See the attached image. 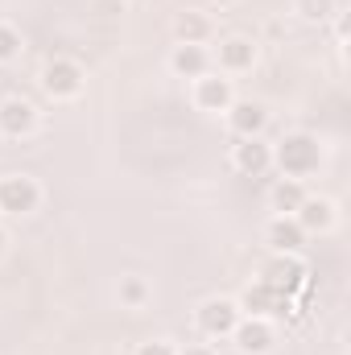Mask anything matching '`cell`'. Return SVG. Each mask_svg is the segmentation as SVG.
<instances>
[{"mask_svg": "<svg viewBox=\"0 0 351 355\" xmlns=\"http://www.w3.org/2000/svg\"><path fill=\"white\" fill-rule=\"evenodd\" d=\"M327 162V149L314 132H285L277 145H273V170H281V178H314Z\"/></svg>", "mask_w": 351, "mask_h": 355, "instance_id": "cell-1", "label": "cell"}, {"mask_svg": "<svg viewBox=\"0 0 351 355\" xmlns=\"http://www.w3.org/2000/svg\"><path fill=\"white\" fill-rule=\"evenodd\" d=\"M37 83H42V91H46L54 103H71V99H79L83 87H87V71H83L75 58H50V62L42 67Z\"/></svg>", "mask_w": 351, "mask_h": 355, "instance_id": "cell-2", "label": "cell"}, {"mask_svg": "<svg viewBox=\"0 0 351 355\" xmlns=\"http://www.w3.org/2000/svg\"><path fill=\"white\" fill-rule=\"evenodd\" d=\"M42 198H46V190H42L37 178L0 174V215H8V219H25V215H33V211L42 207Z\"/></svg>", "mask_w": 351, "mask_h": 355, "instance_id": "cell-3", "label": "cell"}, {"mask_svg": "<svg viewBox=\"0 0 351 355\" xmlns=\"http://www.w3.org/2000/svg\"><path fill=\"white\" fill-rule=\"evenodd\" d=\"M257 62H261V46H257L252 37H244V33H228V37H219L215 54H211V67H215L219 75H228V79L248 75Z\"/></svg>", "mask_w": 351, "mask_h": 355, "instance_id": "cell-4", "label": "cell"}, {"mask_svg": "<svg viewBox=\"0 0 351 355\" xmlns=\"http://www.w3.org/2000/svg\"><path fill=\"white\" fill-rule=\"evenodd\" d=\"M240 322V306L236 297H203L194 310V327L203 339H228Z\"/></svg>", "mask_w": 351, "mask_h": 355, "instance_id": "cell-5", "label": "cell"}, {"mask_svg": "<svg viewBox=\"0 0 351 355\" xmlns=\"http://www.w3.org/2000/svg\"><path fill=\"white\" fill-rule=\"evenodd\" d=\"M236 306H240V314H248V318H285L289 310H293V297H285L281 289H273L268 281H252V285H244V293L236 297Z\"/></svg>", "mask_w": 351, "mask_h": 355, "instance_id": "cell-6", "label": "cell"}, {"mask_svg": "<svg viewBox=\"0 0 351 355\" xmlns=\"http://www.w3.org/2000/svg\"><path fill=\"white\" fill-rule=\"evenodd\" d=\"M190 99H194L198 112L223 116V112L236 103V83H232L228 75H219V71H207V75H198V79L190 83Z\"/></svg>", "mask_w": 351, "mask_h": 355, "instance_id": "cell-7", "label": "cell"}, {"mask_svg": "<svg viewBox=\"0 0 351 355\" xmlns=\"http://www.w3.org/2000/svg\"><path fill=\"white\" fill-rule=\"evenodd\" d=\"M310 268H306V261L302 257H285V252H273L268 261L261 265V281H268L273 289H281L285 297H298L302 289H306V277Z\"/></svg>", "mask_w": 351, "mask_h": 355, "instance_id": "cell-8", "label": "cell"}, {"mask_svg": "<svg viewBox=\"0 0 351 355\" xmlns=\"http://www.w3.org/2000/svg\"><path fill=\"white\" fill-rule=\"evenodd\" d=\"M37 124H42V112H37L25 95L0 99V137H4V141H25V137L37 132Z\"/></svg>", "mask_w": 351, "mask_h": 355, "instance_id": "cell-9", "label": "cell"}, {"mask_svg": "<svg viewBox=\"0 0 351 355\" xmlns=\"http://www.w3.org/2000/svg\"><path fill=\"white\" fill-rule=\"evenodd\" d=\"M228 339L236 343L240 355H268L277 347V327H273V318H248V314H240V322H236V331Z\"/></svg>", "mask_w": 351, "mask_h": 355, "instance_id": "cell-10", "label": "cell"}, {"mask_svg": "<svg viewBox=\"0 0 351 355\" xmlns=\"http://www.w3.org/2000/svg\"><path fill=\"white\" fill-rule=\"evenodd\" d=\"M232 170L244 178H261L273 170V145L264 137H240L232 145Z\"/></svg>", "mask_w": 351, "mask_h": 355, "instance_id": "cell-11", "label": "cell"}, {"mask_svg": "<svg viewBox=\"0 0 351 355\" xmlns=\"http://www.w3.org/2000/svg\"><path fill=\"white\" fill-rule=\"evenodd\" d=\"M293 219L302 223L306 236H327V232L339 227V202L335 198H323V194H306V202L298 207Z\"/></svg>", "mask_w": 351, "mask_h": 355, "instance_id": "cell-12", "label": "cell"}, {"mask_svg": "<svg viewBox=\"0 0 351 355\" xmlns=\"http://www.w3.org/2000/svg\"><path fill=\"white\" fill-rule=\"evenodd\" d=\"M223 120H228V128H232L236 141H240V137H264V128H268V107H264L261 99H240V95H236V103L223 112Z\"/></svg>", "mask_w": 351, "mask_h": 355, "instance_id": "cell-13", "label": "cell"}, {"mask_svg": "<svg viewBox=\"0 0 351 355\" xmlns=\"http://www.w3.org/2000/svg\"><path fill=\"white\" fill-rule=\"evenodd\" d=\"M306 232H302V223L293 219V215H273L268 223H264V244H268V252H285V257H298L302 248H306Z\"/></svg>", "mask_w": 351, "mask_h": 355, "instance_id": "cell-14", "label": "cell"}, {"mask_svg": "<svg viewBox=\"0 0 351 355\" xmlns=\"http://www.w3.org/2000/svg\"><path fill=\"white\" fill-rule=\"evenodd\" d=\"M170 29H174V42H178V46H207V42H211V33H215L211 17H207V12H198V8L178 12Z\"/></svg>", "mask_w": 351, "mask_h": 355, "instance_id": "cell-15", "label": "cell"}, {"mask_svg": "<svg viewBox=\"0 0 351 355\" xmlns=\"http://www.w3.org/2000/svg\"><path fill=\"white\" fill-rule=\"evenodd\" d=\"M170 71H174L178 79H190V83H194L198 75L211 71V50H207V46H174Z\"/></svg>", "mask_w": 351, "mask_h": 355, "instance_id": "cell-16", "label": "cell"}, {"mask_svg": "<svg viewBox=\"0 0 351 355\" xmlns=\"http://www.w3.org/2000/svg\"><path fill=\"white\" fill-rule=\"evenodd\" d=\"M306 182H298V178H281V182H273V190H268V207H273V215H298V207L306 202Z\"/></svg>", "mask_w": 351, "mask_h": 355, "instance_id": "cell-17", "label": "cell"}, {"mask_svg": "<svg viewBox=\"0 0 351 355\" xmlns=\"http://www.w3.org/2000/svg\"><path fill=\"white\" fill-rule=\"evenodd\" d=\"M335 12H339V0H293V17L306 21V25L335 21Z\"/></svg>", "mask_w": 351, "mask_h": 355, "instance_id": "cell-18", "label": "cell"}, {"mask_svg": "<svg viewBox=\"0 0 351 355\" xmlns=\"http://www.w3.org/2000/svg\"><path fill=\"white\" fill-rule=\"evenodd\" d=\"M116 297H120V306H128V310H141V306L153 297V289H149V281H145V277H120V285H116Z\"/></svg>", "mask_w": 351, "mask_h": 355, "instance_id": "cell-19", "label": "cell"}, {"mask_svg": "<svg viewBox=\"0 0 351 355\" xmlns=\"http://www.w3.org/2000/svg\"><path fill=\"white\" fill-rule=\"evenodd\" d=\"M21 50H25V37H21V29H17L12 21H0V67L17 62V58H21Z\"/></svg>", "mask_w": 351, "mask_h": 355, "instance_id": "cell-20", "label": "cell"}, {"mask_svg": "<svg viewBox=\"0 0 351 355\" xmlns=\"http://www.w3.org/2000/svg\"><path fill=\"white\" fill-rule=\"evenodd\" d=\"M132 355H178V347L170 339H145V343H137Z\"/></svg>", "mask_w": 351, "mask_h": 355, "instance_id": "cell-21", "label": "cell"}, {"mask_svg": "<svg viewBox=\"0 0 351 355\" xmlns=\"http://www.w3.org/2000/svg\"><path fill=\"white\" fill-rule=\"evenodd\" d=\"M178 355H215L211 343H186V347H178Z\"/></svg>", "mask_w": 351, "mask_h": 355, "instance_id": "cell-22", "label": "cell"}, {"mask_svg": "<svg viewBox=\"0 0 351 355\" xmlns=\"http://www.w3.org/2000/svg\"><path fill=\"white\" fill-rule=\"evenodd\" d=\"M4 252H8V232L0 227V257H4Z\"/></svg>", "mask_w": 351, "mask_h": 355, "instance_id": "cell-23", "label": "cell"}, {"mask_svg": "<svg viewBox=\"0 0 351 355\" xmlns=\"http://www.w3.org/2000/svg\"><path fill=\"white\" fill-rule=\"evenodd\" d=\"M219 8H236V4H244V0H215Z\"/></svg>", "mask_w": 351, "mask_h": 355, "instance_id": "cell-24", "label": "cell"}]
</instances>
